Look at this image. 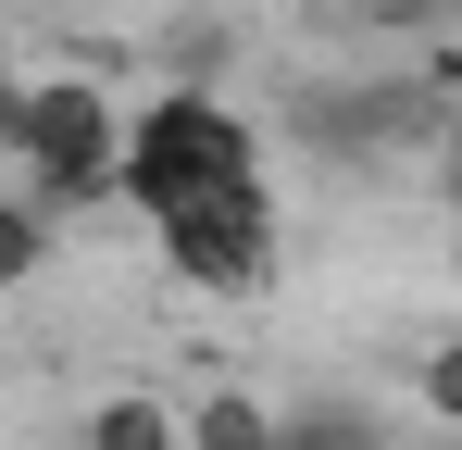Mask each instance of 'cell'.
Wrapping results in <instances>:
<instances>
[{
    "instance_id": "6da1fadb",
    "label": "cell",
    "mask_w": 462,
    "mask_h": 450,
    "mask_svg": "<svg viewBox=\"0 0 462 450\" xmlns=\"http://www.w3.org/2000/svg\"><path fill=\"white\" fill-rule=\"evenodd\" d=\"M125 201L151 213L162 263L188 288H263L275 276V201H263V150L226 100H151L125 126Z\"/></svg>"
},
{
    "instance_id": "7a4b0ae2",
    "label": "cell",
    "mask_w": 462,
    "mask_h": 450,
    "mask_svg": "<svg viewBox=\"0 0 462 450\" xmlns=\"http://www.w3.org/2000/svg\"><path fill=\"white\" fill-rule=\"evenodd\" d=\"M13 163H25V201H38V213L113 188V175H125L113 100H100V88H25V113H13Z\"/></svg>"
},
{
    "instance_id": "3957f363",
    "label": "cell",
    "mask_w": 462,
    "mask_h": 450,
    "mask_svg": "<svg viewBox=\"0 0 462 450\" xmlns=\"http://www.w3.org/2000/svg\"><path fill=\"white\" fill-rule=\"evenodd\" d=\"M188 450H275V413L237 400V388H213V400H188Z\"/></svg>"
},
{
    "instance_id": "277c9868",
    "label": "cell",
    "mask_w": 462,
    "mask_h": 450,
    "mask_svg": "<svg viewBox=\"0 0 462 450\" xmlns=\"http://www.w3.org/2000/svg\"><path fill=\"white\" fill-rule=\"evenodd\" d=\"M88 450H188V426H175L162 400H100V413H88Z\"/></svg>"
},
{
    "instance_id": "5b68a950",
    "label": "cell",
    "mask_w": 462,
    "mask_h": 450,
    "mask_svg": "<svg viewBox=\"0 0 462 450\" xmlns=\"http://www.w3.org/2000/svg\"><path fill=\"white\" fill-rule=\"evenodd\" d=\"M275 450H387L363 413H275Z\"/></svg>"
},
{
    "instance_id": "8992f818",
    "label": "cell",
    "mask_w": 462,
    "mask_h": 450,
    "mask_svg": "<svg viewBox=\"0 0 462 450\" xmlns=\"http://www.w3.org/2000/svg\"><path fill=\"white\" fill-rule=\"evenodd\" d=\"M25 276H38V201L0 188V288H25Z\"/></svg>"
},
{
    "instance_id": "52a82bcc",
    "label": "cell",
    "mask_w": 462,
    "mask_h": 450,
    "mask_svg": "<svg viewBox=\"0 0 462 450\" xmlns=\"http://www.w3.org/2000/svg\"><path fill=\"white\" fill-rule=\"evenodd\" d=\"M425 413H450V426H462V338H450V351H425Z\"/></svg>"
},
{
    "instance_id": "ba28073f",
    "label": "cell",
    "mask_w": 462,
    "mask_h": 450,
    "mask_svg": "<svg viewBox=\"0 0 462 450\" xmlns=\"http://www.w3.org/2000/svg\"><path fill=\"white\" fill-rule=\"evenodd\" d=\"M13 113H25V88H0V150H13Z\"/></svg>"
},
{
    "instance_id": "9c48e42d",
    "label": "cell",
    "mask_w": 462,
    "mask_h": 450,
    "mask_svg": "<svg viewBox=\"0 0 462 450\" xmlns=\"http://www.w3.org/2000/svg\"><path fill=\"white\" fill-rule=\"evenodd\" d=\"M450 263H462V175H450Z\"/></svg>"
}]
</instances>
